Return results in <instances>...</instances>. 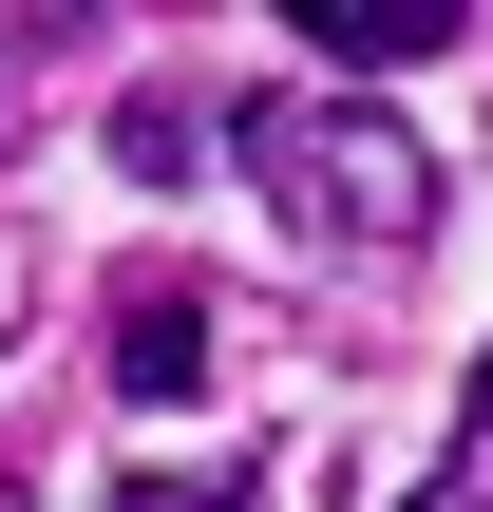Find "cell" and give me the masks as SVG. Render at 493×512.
I'll return each mask as SVG.
<instances>
[{"instance_id": "5b68a950", "label": "cell", "mask_w": 493, "mask_h": 512, "mask_svg": "<svg viewBox=\"0 0 493 512\" xmlns=\"http://www.w3.org/2000/svg\"><path fill=\"white\" fill-rule=\"evenodd\" d=\"M114 152H133V171H152V190H171V171H190V152H209V133H190V114H171V95H133V114H114Z\"/></svg>"}, {"instance_id": "8992f818", "label": "cell", "mask_w": 493, "mask_h": 512, "mask_svg": "<svg viewBox=\"0 0 493 512\" xmlns=\"http://www.w3.org/2000/svg\"><path fill=\"white\" fill-rule=\"evenodd\" d=\"M133 512H266L247 475H133Z\"/></svg>"}, {"instance_id": "3957f363", "label": "cell", "mask_w": 493, "mask_h": 512, "mask_svg": "<svg viewBox=\"0 0 493 512\" xmlns=\"http://www.w3.org/2000/svg\"><path fill=\"white\" fill-rule=\"evenodd\" d=\"M285 38H304V57H437L456 0H285Z\"/></svg>"}, {"instance_id": "7a4b0ae2", "label": "cell", "mask_w": 493, "mask_h": 512, "mask_svg": "<svg viewBox=\"0 0 493 512\" xmlns=\"http://www.w3.org/2000/svg\"><path fill=\"white\" fill-rule=\"evenodd\" d=\"M95 342H114V361H95V380H114V399H209V380H228V361H209V342H228V304H209V285H190V266H133V285H114V323H95Z\"/></svg>"}, {"instance_id": "6da1fadb", "label": "cell", "mask_w": 493, "mask_h": 512, "mask_svg": "<svg viewBox=\"0 0 493 512\" xmlns=\"http://www.w3.org/2000/svg\"><path fill=\"white\" fill-rule=\"evenodd\" d=\"M247 171H266V209L323 228V247H418V228H437V152H418L380 95H247Z\"/></svg>"}, {"instance_id": "277c9868", "label": "cell", "mask_w": 493, "mask_h": 512, "mask_svg": "<svg viewBox=\"0 0 493 512\" xmlns=\"http://www.w3.org/2000/svg\"><path fill=\"white\" fill-rule=\"evenodd\" d=\"M418 512H493V361H475V437L418 475Z\"/></svg>"}, {"instance_id": "52a82bcc", "label": "cell", "mask_w": 493, "mask_h": 512, "mask_svg": "<svg viewBox=\"0 0 493 512\" xmlns=\"http://www.w3.org/2000/svg\"><path fill=\"white\" fill-rule=\"evenodd\" d=\"M0 512H38V494H19V456H0Z\"/></svg>"}]
</instances>
